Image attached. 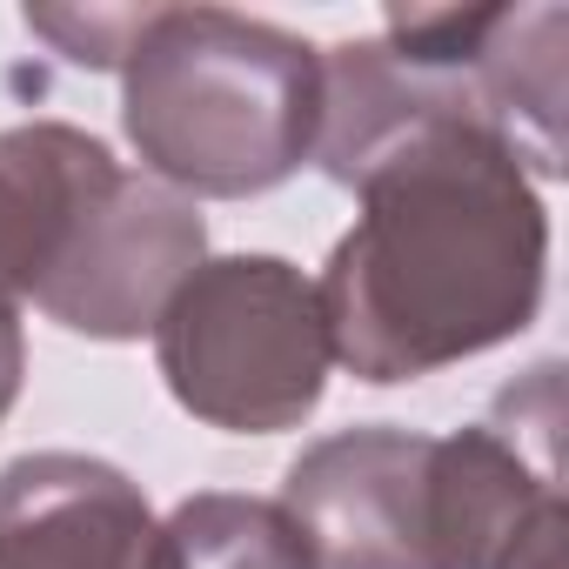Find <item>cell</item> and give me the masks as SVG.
I'll use <instances>...</instances> for the list:
<instances>
[{
	"label": "cell",
	"instance_id": "cell-1",
	"mask_svg": "<svg viewBox=\"0 0 569 569\" xmlns=\"http://www.w3.org/2000/svg\"><path fill=\"white\" fill-rule=\"evenodd\" d=\"M349 188L362 214L316 281L342 369L362 382H416L496 349L536 316L549 221L496 134L469 121L409 128Z\"/></svg>",
	"mask_w": 569,
	"mask_h": 569
},
{
	"label": "cell",
	"instance_id": "cell-2",
	"mask_svg": "<svg viewBox=\"0 0 569 569\" xmlns=\"http://www.w3.org/2000/svg\"><path fill=\"white\" fill-rule=\"evenodd\" d=\"M201 248V214L128 174L94 134L68 121L0 134V329H21V302H34L74 336L128 342L154 329Z\"/></svg>",
	"mask_w": 569,
	"mask_h": 569
},
{
	"label": "cell",
	"instance_id": "cell-3",
	"mask_svg": "<svg viewBox=\"0 0 569 569\" xmlns=\"http://www.w3.org/2000/svg\"><path fill=\"white\" fill-rule=\"evenodd\" d=\"M121 121L161 188L261 194L316 154L322 54L228 8H141Z\"/></svg>",
	"mask_w": 569,
	"mask_h": 569
},
{
	"label": "cell",
	"instance_id": "cell-4",
	"mask_svg": "<svg viewBox=\"0 0 569 569\" xmlns=\"http://www.w3.org/2000/svg\"><path fill=\"white\" fill-rule=\"evenodd\" d=\"M154 356L174 402L228 436L296 429L336 362L316 281L274 254L201 261L154 322Z\"/></svg>",
	"mask_w": 569,
	"mask_h": 569
},
{
	"label": "cell",
	"instance_id": "cell-5",
	"mask_svg": "<svg viewBox=\"0 0 569 569\" xmlns=\"http://www.w3.org/2000/svg\"><path fill=\"white\" fill-rule=\"evenodd\" d=\"M436 436L409 429H342L316 442L281 489L316 569H436L429 542Z\"/></svg>",
	"mask_w": 569,
	"mask_h": 569
},
{
	"label": "cell",
	"instance_id": "cell-6",
	"mask_svg": "<svg viewBox=\"0 0 569 569\" xmlns=\"http://www.w3.org/2000/svg\"><path fill=\"white\" fill-rule=\"evenodd\" d=\"M0 569H168V536L114 462L41 449L0 469Z\"/></svg>",
	"mask_w": 569,
	"mask_h": 569
},
{
	"label": "cell",
	"instance_id": "cell-7",
	"mask_svg": "<svg viewBox=\"0 0 569 569\" xmlns=\"http://www.w3.org/2000/svg\"><path fill=\"white\" fill-rule=\"evenodd\" d=\"M161 536L168 569H316L289 509L254 496H188Z\"/></svg>",
	"mask_w": 569,
	"mask_h": 569
},
{
	"label": "cell",
	"instance_id": "cell-8",
	"mask_svg": "<svg viewBox=\"0 0 569 569\" xmlns=\"http://www.w3.org/2000/svg\"><path fill=\"white\" fill-rule=\"evenodd\" d=\"M21 369H28L21 329H0V416H8V409H14V396H21Z\"/></svg>",
	"mask_w": 569,
	"mask_h": 569
}]
</instances>
